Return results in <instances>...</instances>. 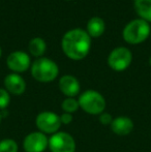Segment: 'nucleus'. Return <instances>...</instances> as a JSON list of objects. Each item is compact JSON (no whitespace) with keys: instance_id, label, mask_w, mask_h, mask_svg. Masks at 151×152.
Segmentation results:
<instances>
[{"instance_id":"obj_9","label":"nucleus","mask_w":151,"mask_h":152,"mask_svg":"<svg viewBox=\"0 0 151 152\" xmlns=\"http://www.w3.org/2000/svg\"><path fill=\"white\" fill-rule=\"evenodd\" d=\"M6 65L15 74L24 72L30 67L31 60L27 53L23 51H15L6 58Z\"/></svg>"},{"instance_id":"obj_25","label":"nucleus","mask_w":151,"mask_h":152,"mask_svg":"<svg viewBox=\"0 0 151 152\" xmlns=\"http://www.w3.org/2000/svg\"><path fill=\"white\" fill-rule=\"evenodd\" d=\"M150 36H151V31H150Z\"/></svg>"},{"instance_id":"obj_20","label":"nucleus","mask_w":151,"mask_h":152,"mask_svg":"<svg viewBox=\"0 0 151 152\" xmlns=\"http://www.w3.org/2000/svg\"><path fill=\"white\" fill-rule=\"evenodd\" d=\"M60 121L61 124H69L73 121V115L69 113H63L60 116Z\"/></svg>"},{"instance_id":"obj_23","label":"nucleus","mask_w":151,"mask_h":152,"mask_svg":"<svg viewBox=\"0 0 151 152\" xmlns=\"http://www.w3.org/2000/svg\"><path fill=\"white\" fill-rule=\"evenodd\" d=\"M1 118H2V116H1V114H0V122H1Z\"/></svg>"},{"instance_id":"obj_14","label":"nucleus","mask_w":151,"mask_h":152,"mask_svg":"<svg viewBox=\"0 0 151 152\" xmlns=\"http://www.w3.org/2000/svg\"><path fill=\"white\" fill-rule=\"evenodd\" d=\"M133 7L140 19L151 22V0H133Z\"/></svg>"},{"instance_id":"obj_1","label":"nucleus","mask_w":151,"mask_h":152,"mask_svg":"<svg viewBox=\"0 0 151 152\" xmlns=\"http://www.w3.org/2000/svg\"><path fill=\"white\" fill-rule=\"evenodd\" d=\"M63 53L71 60H82L88 55L91 48V37L87 31L75 28L67 31L61 40Z\"/></svg>"},{"instance_id":"obj_8","label":"nucleus","mask_w":151,"mask_h":152,"mask_svg":"<svg viewBox=\"0 0 151 152\" xmlns=\"http://www.w3.org/2000/svg\"><path fill=\"white\" fill-rule=\"evenodd\" d=\"M49 146V140L42 132H30L23 141V148L26 152H44Z\"/></svg>"},{"instance_id":"obj_24","label":"nucleus","mask_w":151,"mask_h":152,"mask_svg":"<svg viewBox=\"0 0 151 152\" xmlns=\"http://www.w3.org/2000/svg\"><path fill=\"white\" fill-rule=\"evenodd\" d=\"M66 1H71V0H66Z\"/></svg>"},{"instance_id":"obj_2","label":"nucleus","mask_w":151,"mask_h":152,"mask_svg":"<svg viewBox=\"0 0 151 152\" xmlns=\"http://www.w3.org/2000/svg\"><path fill=\"white\" fill-rule=\"evenodd\" d=\"M150 31L149 23L142 19H136L126 24L122 31V37L127 44L138 45L147 39Z\"/></svg>"},{"instance_id":"obj_15","label":"nucleus","mask_w":151,"mask_h":152,"mask_svg":"<svg viewBox=\"0 0 151 152\" xmlns=\"http://www.w3.org/2000/svg\"><path fill=\"white\" fill-rule=\"evenodd\" d=\"M29 52L32 56L40 58L42 55L44 54L47 50V45L46 42L42 39V37H33L32 39L29 42L28 45Z\"/></svg>"},{"instance_id":"obj_7","label":"nucleus","mask_w":151,"mask_h":152,"mask_svg":"<svg viewBox=\"0 0 151 152\" xmlns=\"http://www.w3.org/2000/svg\"><path fill=\"white\" fill-rule=\"evenodd\" d=\"M35 124L39 132L44 134H56L61 126L60 116L53 112L44 111L37 115L35 119Z\"/></svg>"},{"instance_id":"obj_4","label":"nucleus","mask_w":151,"mask_h":152,"mask_svg":"<svg viewBox=\"0 0 151 152\" xmlns=\"http://www.w3.org/2000/svg\"><path fill=\"white\" fill-rule=\"evenodd\" d=\"M80 108L91 115H101L106 109V99L99 92L86 90L78 99Z\"/></svg>"},{"instance_id":"obj_16","label":"nucleus","mask_w":151,"mask_h":152,"mask_svg":"<svg viewBox=\"0 0 151 152\" xmlns=\"http://www.w3.org/2000/svg\"><path fill=\"white\" fill-rule=\"evenodd\" d=\"M61 108L64 111V113H69V114H73V113L77 112L80 108V104L79 102L74 97H67L65 98L62 102L61 104Z\"/></svg>"},{"instance_id":"obj_22","label":"nucleus","mask_w":151,"mask_h":152,"mask_svg":"<svg viewBox=\"0 0 151 152\" xmlns=\"http://www.w3.org/2000/svg\"><path fill=\"white\" fill-rule=\"evenodd\" d=\"M149 64H150V66H151V57L149 58Z\"/></svg>"},{"instance_id":"obj_5","label":"nucleus","mask_w":151,"mask_h":152,"mask_svg":"<svg viewBox=\"0 0 151 152\" xmlns=\"http://www.w3.org/2000/svg\"><path fill=\"white\" fill-rule=\"evenodd\" d=\"M133 61V54L125 47L115 48L108 57V64L115 72L125 70Z\"/></svg>"},{"instance_id":"obj_21","label":"nucleus","mask_w":151,"mask_h":152,"mask_svg":"<svg viewBox=\"0 0 151 152\" xmlns=\"http://www.w3.org/2000/svg\"><path fill=\"white\" fill-rule=\"evenodd\" d=\"M2 55V50H1V47H0V57H1Z\"/></svg>"},{"instance_id":"obj_10","label":"nucleus","mask_w":151,"mask_h":152,"mask_svg":"<svg viewBox=\"0 0 151 152\" xmlns=\"http://www.w3.org/2000/svg\"><path fill=\"white\" fill-rule=\"evenodd\" d=\"M4 86L8 93L22 95L26 90V82L19 74H9L4 79Z\"/></svg>"},{"instance_id":"obj_11","label":"nucleus","mask_w":151,"mask_h":152,"mask_svg":"<svg viewBox=\"0 0 151 152\" xmlns=\"http://www.w3.org/2000/svg\"><path fill=\"white\" fill-rule=\"evenodd\" d=\"M59 89L67 97H75L79 94L81 87L76 77L71 75H65L59 80Z\"/></svg>"},{"instance_id":"obj_13","label":"nucleus","mask_w":151,"mask_h":152,"mask_svg":"<svg viewBox=\"0 0 151 152\" xmlns=\"http://www.w3.org/2000/svg\"><path fill=\"white\" fill-rule=\"evenodd\" d=\"M106 30L105 21L99 17H93L87 23V33L90 37H99Z\"/></svg>"},{"instance_id":"obj_12","label":"nucleus","mask_w":151,"mask_h":152,"mask_svg":"<svg viewBox=\"0 0 151 152\" xmlns=\"http://www.w3.org/2000/svg\"><path fill=\"white\" fill-rule=\"evenodd\" d=\"M111 129L115 134L127 136L133 129V122L126 116H119L113 119L111 123Z\"/></svg>"},{"instance_id":"obj_18","label":"nucleus","mask_w":151,"mask_h":152,"mask_svg":"<svg viewBox=\"0 0 151 152\" xmlns=\"http://www.w3.org/2000/svg\"><path fill=\"white\" fill-rule=\"evenodd\" d=\"M10 102V95L6 89L0 88V110H5Z\"/></svg>"},{"instance_id":"obj_19","label":"nucleus","mask_w":151,"mask_h":152,"mask_svg":"<svg viewBox=\"0 0 151 152\" xmlns=\"http://www.w3.org/2000/svg\"><path fill=\"white\" fill-rule=\"evenodd\" d=\"M98 120L103 125H109V124L111 125L112 121H113V118H112L111 115L108 114V113H101V114L99 115Z\"/></svg>"},{"instance_id":"obj_6","label":"nucleus","mask_w":151,"mask_h":152,"mask_svg":"<svg viewBox=\"0 0 151 152\" xmlns=\"http://www.w3.org/2000/svg\"><path fill=\"white\" fill-rule=\"evenodd\" d=\"M49 148L52 152H75L76 142L67 132H57L49 139Z\"/></svg>"},{"instance_id":"obj_17","label":"nucleus","mask_w":151,"mask_h":152,"mask_svg":"<svg viewBox=\"0 0 151 152\" xmlns=\"http://www.w3.org/2000/svg\"><path fill=\"white\" fill-rule=\"evenodd\" d=\"M18 144L12 139H4L0 141V152H18Z\"/></svg>"},{"instance_id":"obj_3","label":"nucleus","mask_w":151,"mask_h":152,"mask_svg":"<svg viewBox=\"0 0 151 152\" xmlns=\"http://www.w3.org/2000/svg\"><path fill=\"white\" fill-rule=\"evenodd\" d=\"M59 67L56 62L40 57L31 64V76L40 83H49L58 77Z\"/></svg>"}]
</instances>
